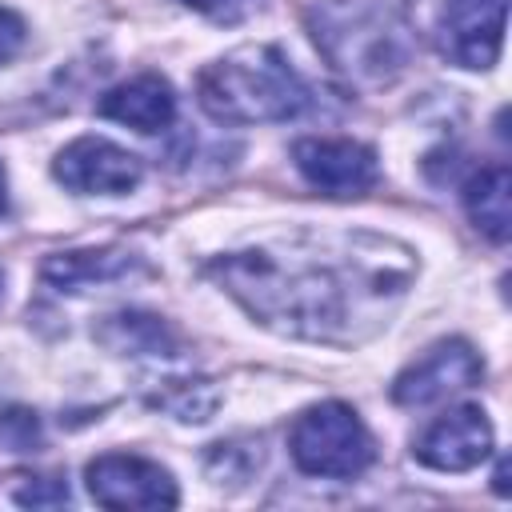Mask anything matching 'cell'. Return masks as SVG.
I'll return each instance as SVG.
<instances>
[{
    "label": "cell",
    "mask_w": 512,
    "mask_h": 512,
    "mask_svg": "<svg viewBox=\"0 0 512 512\" xmlns=\"http://www.w3.org/2000/svg\"><path fill=\"white\" fill-rule=\"evenodd\" d=\"M260 324L324 344L372 336L404 296L408 248L372 232H296L208 268Z\"/></svg>",
    "instance_id": "6da1fadb"
},
{
    "label": "cell",
    "mask_w": 512,
    "mask_h": 512,
    "mask_svg": "<svg viewBox=\"0 0 512 512\" xmlns=\"http://www.w3.org/2000/svg\"><path fill=\"white\" fill-rule=\"evenodd\" d=\"M200 108L220 124H272L308 108V84L272 44H244L196 80Z\"/></svg>",
    "instance_id": "7a4b0ae2"
},
{
    "label": "cell",
    "mask_w": 512,
    "mask_h": 512,
    "mask_svg": "<svg viewBox=\"0 0 512 512\" xmlns=\"http://www.w3.org/2000/svg\"><path fill=\"white\" fill-rule=\"evenodd\" d=\"M316 48L332 68L360 84H384L412 56L404 0H324L312 12Z\"/></svg>",
    "instance_id": "3957f363"
},
{
    "label": "cell",
    "mask_w": 512,
    "mask_h": 512,
    "mask_svg": "<svg viewBox=\"0 0 512 512\" xmlns=\"http://www.w3.org/2000/svg\"><path fill=\"white\" fill-rule=\"evenodd\" d=\"M288 452H292L296 468L308 476L352 480L372 464L376 444H372V432L364 428V420L348 404L324 400L296 416V424L288 432Z\"/></svg>",
    "instance_id": "277c9868"
},
{
    "label": "cell",
    "mask_w": 512,
    "mask_h": 512,
    "mask_svg": "<svg viewBox=\"0 0 512 512\" xmlns=\"http://www.w3.org/2000/svg\"><path fill=\"white\" fill-rule=\"evenodd\" d=\"M88 492L100 508H120V512H160V508H176L180 492L176 480L168 476V468L132 456V452H104L88 464L84 472Z\"/></svg>",
    "instance_id": "5b68a950"
},
{
    "label": "cell",
    "mask_w": 512,
    "mask_h": 512,
    "mask_svg": "<svg viewBox=\"0 0 512 512\" xmlns=\"http://www.w3.org/2000/svg\"><path fill=\"white\" fill-rule=\"evenodd\" d=\"M56 180L68 188V192H80V196H120V192H132L144 176V164L136 152L104 140V136H80L72 140L56 164H52Z\"/></svg>",
    "instance_id": "8992f818"
},
{
    "label": "cell",
    "mask_w": 512,
    "mask_h": 512,
    "mask_svg": "<svg viewBox=\"0 0 512 512\" xmlns=\"http://www.w3.org/2000/svg\"><path fill=\"white\" fill-rule=\"evenodd\" d=\"M480 376H484V360L472 352V344L440 340L396 376L392 400L404 404V408H424V404L448 400V396H456L464 388H476Z\"/></svg>",
    "instance_id": "52a82bcc"
},
{
    "label": "cell",
    "mask_w": 512,
    "mask_h": 512,
    "mask_svg": "<svg viewBox=\"0 0 512 512\" xmlns=\"http://www.w3.org/2000/svg\"><path fill=\"white\" fill-rule=\"evenodd\" d=\"M300 176L324 196H364L380 180L376 152L344 136H308L292 148Z\"/></svg>",
    "instance_id": "ba28073f"
},
{
    "label": "cell",
    "mask_w": 512,
    "mask_h": 512,
    "mask_svg": "<svg viewBox=\"0 0 512 512\" xmlns=\"http://www.w3.org/2000/svg\"><path fill=\"white\" fill-rule=\"evenodd\" d=\"M492 452V424L476 404L448 408L412 444V456L436 472H468Z\"/></svg>",
    "instance_id": "9c48e42d"
},
{
    "label": "cell",
    "mask_w": 512,
    "mask_h": 512,
    "mask_svg": "<svg viewBox=\"0 0 512 512\" xmlns=\"http://www.w3.org/2000/svg\"><path fill=\"white\" fill-rule=\"evenodd\" d=\"M508 0H444L440 48L460 68H492L504 44Z\"/></svg>",
    "instance_id": "30bf717a"
},
{
    "label": "cell",
    "mask_w": 512,
    "mask_h": 512,
    "mask_svg": "<svg viewBox=\"0 0 512 512\" xmlns=\"http://www.w3.org/2000/svg\"><path fill=\"white\" fill-rule=\"evenodd\" d=\"M96 112L104 120H116V124H128L136 132H160L172 124L176 116V96H172V84L156 72H144V76H132L116 88H108L100 100H96Z\"/></svg>",
    "instance_id": "8fae6325"
},
{
    "label": "cell",
    "mask_w": 512,
    "mask_h": 512,
    "mask_svg": "<svg viewBox=\"0 0 512 512\" xmlns=\"http://www.w3.org/2000/svg\"><path fill=\"white\" fill-rule=\"evenodd\" d=\"M136 268V256L120 248H100V252H56L44 260V280L64 292H84L96 284H112Z\"/></svg>",
    "instance_id": "7c38bea8"
},
{
    "label": "cell",
    "mask_w": 512,
    "mask_h": 512,
    "mask_svg": "<svg viewBox=\"0 0 512 512\" xmlns=\"http://www.w3.org/2000/svg\"><path fill=\"white\" fill-rule=\"evenodd\" d=\"M464 208H468L472 224L492 244H504L508 240V224H512V180H508V168L504 164L480 168L464 184Z\"/></svg>",
    "instance_id": "4fadbf2b"
},
{
    "label": "cell",
    "mask_w": 512,
    "mask_h": 512,
    "mask_svg": "<svg viewBox=\"0 0 512 512\" xmlns=\"http://www.w3.org/2000/svg\"><path fill=\"white\" fill-rule=\"evenodd\" d=\"M100 340L120 356H172L176 352V332L160 316H144V312L108 316L100 328Z\"/></svg>",
    "instance_id": "5bb4252c"
},
{
    "label": "cell",
    "mask_w": 512,
    "mask_h": 512,
    "mask_svg": "<svg viewBox=\"0 0 512 512\" xmlns=\"http://www.w3.org/2000/svg\"><path fill=\"white\" fill-rule=\"evenodd\" d=\"M0 448L24 456L40 448V416L32 408H8L0 412Z\"/></svg>",
    "instance_id": "9a60e30c"
},
{
    "label": "cell",
    "mask_w": 512,
    "mask_h": 512,
    "mask_svg": "<svg viewBox=\"0 0 512 512\" xmlns=\"http://www.w3.org/2000/svg\"><path fill=\"white\" fill-rule=\"evenodd\" d=\"M180 4L192 8V12H200V16H208V20L236 24V20H244L260 0H180Z\"/></svg>",
    "instance_id": "2e32d148"
},
{
    "label": "cell",
    "mask_w": 512,
    "mask_h": 512,
    "mask_svg": "<svg viewBox=\"0 0 512 512\" xmlns=\"http://www.w3.org/2000/svg\"><path fill=\"white\" fill-rule=\"evenodd\" d=\"M28 32H24V20L12 12V8H0V64H8L20 48H24Z\"/></svg>",
    "instance_id": "e0dca14e"
},
{
    "label": "cell",
    "mask_w": 512,
    "mask_h": 512,
    "mask_svg": "<svg viewBox=\"0 0 512 512\" xmlns=\"http://www.w3.org/2000/svg\"><path fill=\"white\" fill-rule=\"evenodd\" d=\"M20 504H32V508H44V504H68V488L60 480H40L36 488H24L16 496Z\"/></svg>",
    "instance_id": "ac0fdd59"
},
{
    "label": "cell",
    "mask_w": 512,
    "mask_h": 512,
    "mask_svg": "<svg viewBox=\"0 0 512 512\" xmlns=\"http://www.w3.org/2000/svg\"><path fill=\"white\" fill-rule=\"evenodd\" d=\"M4 208H8V180H4V168H0V216H4Z\"/></svg>",
    "instance_id": "d6986e66"
},
{
    "label": "cell",
    "mask_w": 512,
    "mask_h": 512,
    "mask_svg": "<svg viewBox=\"0 0 512 512\" xmlns=\"http://www.w3.org/2000/svg\"><path fill=\"white\" fill-rule=\"evenodd\" d=\"M0 288H4V272H0Z\"/></svg>",
    "instance_id": "ffe728a7"
}]
</instances>
